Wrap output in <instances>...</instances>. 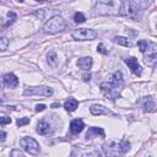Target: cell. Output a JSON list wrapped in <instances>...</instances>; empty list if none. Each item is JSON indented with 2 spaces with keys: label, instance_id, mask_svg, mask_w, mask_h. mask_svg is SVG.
Wrapping results in <instances>:
<instances>
[{
  "label": "cell",
  "instance_id": "1",
  "mask_svg": "<svg viewBox=\"0 0 157 157\" xmlns=\"http://www.w3.org/2000/svg\"><path fill=\"white\" fill-rule=\"evenodd\" d=\"M130 149V142L125 139L118 141H109L103 145V152L108 157H120Z\"/></svg>",
  "mask_w": 157,
  "mask_h": 157
},
{
  "label": "cell",
  "instance_id": "2",
  "mask_svg": "<svg viewBox=\"0 0 157 157\" xmlns=\"http://www.w3.org/2000/svg\"><path fill=\"white\" fill-rule=\"evenodd\" d=\"M119 15L125 16L133 21H140L142 17V9L135 1H123L119 6Z\"/></svg>",
  "mask_w": 157,
  "mask_h": 157
},
{
  "label": "cell",
  "instance_id": "3",
  "mask_svg": "<svg viewBox=\"0 0 157 157\" xmlns=\"http://www.w3.org/2000/svg\"><path fill=\"white\" fill-rule=\"evenodd\" d=\"M67 27V22L65 20L59 16V15H55L53 17H50L43 26V32L47 33V34H55V33H59L61 31L65 30Z\"/></svg>",
  "mask_w": 157,
  "mask_h": 157
},
{
  "label": "cell",
  "instance_id": "4",
  "mask_svg": "<svg viewBox=\"0 0 157 157\" xmlns=\"http://www.w3.org/2000/svg\"><path fill=\"white\" fill-rule=\"evenodd\" d=\"M99 87H101V91L103 92V95L109 99L118 98V96L120 93V86H117L113 82H102Z\"/></svg>",
  "mask_w": 157,
  "mask_h": 157
},
{
  "label": "cell",
  "instance_id": "5",
  "mask_svg": "<svg viewBox=\"0 0 157 157\" xmlns=\"http://www.w3.org/2000/svg\"><path fill=\"white\" fill-rule=\"evenodd\" d=\"M20 146L31 155H38L41 149H39V144L33 138H22L20 140Z\"/></svg>",
  "mask_w": 157,
  "mask_h": 157
},
{
  "label": "cell",
  "instance_id": "6",
  "mask_svg": "<svg viewBox=\"0 0 157 157\" xmlns=\"http://www.w3.org/2000/svg\"><path fill=\"white\" fill-rule=\"evenodd\" d=\"M25 96H43L50 97L53 95V88L48 86H37V87H27L23 92Z\"/></svg>",
  "mask_w": 157,
  "mask_h": 157
},
{
  "label": "cell",
  "instance_id": "7",
  "mask_svg": "<svg viewBox=\"0 0 157 157\" xmlns=\"http://www.w3.org/2000/svg\"><path fill=\"white\" fill-rule=\"evenodd\" d=\"M97 37V32L91 28H78L73 32V38L76 41H92Z\"/></svg>",
  "mask_w": 157,
  "mask_h": 157
},
{
  "label": "cell",
  "instance_id": "8",
  "mask_svg": "<svg viewBox=\"0 0 157 157\" xmlns=\"http://www.w3.org/2000/svg\"><path fill=\"white\" fill-rule=\"evenodd\" d=\"M156 44L150 42V46L147 48V50L145 52V57H144V61H145L146 65H149V67H153V65L156 64V60H157V49H156Z\"/></svg>",
  "mask_w": 157,
  "mask_h": 157
},
{
  "label": "cell",
  "instance_id": "9",
  "mask_svg": "<svg viewBox=\"0 0 157 157\" xmlns=\"http://www.w3.org/2000/svg\"><path fill=\"white\" fill-rule=\"evenodd\" d=\"M124 61H125V64L129 67V69L132 70L133 74H135L136 76H140V75H141L142 68L140 67V64H139V61H138L136 58H134V57H128Z\"/></svg>",
  "mask_w": 157,
  "mask_h": 157
},
{
  "label": "cell",
  "instance_id": "10",
  "mask_svg": "<svg viewBox=\"0 0 157 157\" xmlns=\"http://www.w3.org/2000/svg\"><path fill=\"white\" fill-rule=\"evenodd\" d=\"M141 106H142V109H144V112H147V113L155 112V108H156V104H155V98H153L152 96L144 97V98H142V101H141Z\"/></svg>",
  "mask_w": 157,
  "mask_h": 157
},
{
  "label": "cell",
  "instance_id": "11",
  "mask_svg": "<svg viewBox=\"0 0 157 157\" xmlns=\"http://www.w3.org/2000/svg\"><path fill=\"white\" fill-rule=\"evenodd\" d=\"M4 84L9 88H15L19 85V78L16 77L15 74H12V73L5 74L4 75Z\"/></svg>",
  "mask_w": 157,
  "mask_h": 157
},
{
  "label": "cell",
  "instance_id": "12",
  "mask_svg": "<svg viewBox=\"0 0 157 157\" xmlns=\"http://www.w3.org/2000/svg\"><path fill=\"white\" fill-rule=\"evenodd\" d=\"M90 112L93 115H108V114H112V112L108 111V108L101 106V104H93V106L90 108Z\"/></svg>",
  "mask_w": 157,
  "mask_h": 157
},
{
  "label": "cell",
  "instance_id": "13",
  "mask_svg": "<svg viewBox=\"0 0 157 157\" xmlns=\"http://www.w3.org/2000/svg\"><path fill=\"white\" fill-rule=\"evenodd\" d=\"M92 58H90V57H84V58H80L77 61V65H78V68L85 70V71H88L91 68H92Z\"/></svg>",
  "mask_w": 157,
  "mask_h": 157
},
{
  "label": "cell",
  "instance_id": "14",
  "mask_svg": "<svg viewBox=\"0 0 157 157\" xmlns=\"http://www.w3.org/2000/svg\"><path fill=\"white\" fill-rule=\"evenodd\" d=\"M84 128H85V124H84V122L81 119H74L70 123V130H71L73 134L81 133L82 130H84Z\"/></svg>",
  "mask_w": 157,
  "mask_h": 157
},
{
  "label": "cell",
  "instance_id": "15",
  "mask_svg": "<svg viewBox=\"0 0 157 157\" xmlns=\"http://www.w3.org/2000/svg\"><path fill=\"white\" fill-rule=\"evenodd\" d=\"M47 59H48V64L50 65L52 68H57L58 64H59V59H58V55L54 50H50L48 55H47Z\"/></svg>",
  "mask_w": 157,
  "mask_h": 157
},
{
  "label": "cell",
  "instance_id": "16",
  "mask_svg": "<svg viewBox=\"0 0 157 157\" xmlns=\"http://www.w3.org/2000/svg\"><path fill=\"white\" fill-rule=\"evenodd\" d=\"M77 107H78V102L75 98H69L67 102L64 103V108L68 112H75Z\"/></svg>",
  "mask_w": 157,
  "mask_h": 157
},
{
  "label": "cell",
  "instance_id": "17",
  "mask_svg": "<svg viewBox=\"0 0 157 157\" xmlns=\"http://www.w3.org/2000/svg\"><path fill=\"white\" fill-rule=\"evenodd\" d=\"M104 136V130L102 128H90L88 129V132L86 134V138L87 139H92L93 136Z\"/></svg>",
  "mask_w": 157,
  "mask_h": 157
},
{
  "label": "cell",
  "instance_id": "18",
  "mask_svg": "<svg viewBox=\"0 0 157 157\" xmlns=\"http://www.w3.org/2000/svg\"><path fill=\"white\" fill-rule=\"evenodd\" d=\"M50 130V125L46 122H39L37 125V133L39 135H47Z\"/></svg>",
  "mask_w": 157,
  "mask_h": 157
},
{
  "label": "cell",
  "instance_id": "19",
  "mask_svg": "<svg viewBox=\"0 0 157 157\" xmlns=\"http://www.w3.org/2000/svg\"><path fill=\"white\" fill-rule=\"evenodd\" d=\"M113 84L114 85H117V86H123V75H122V73L120 71H115L114 74H113Z\"/></svg>",
  "mask_w": 157,
  "mask_h": 157
},
{
  "label": "cell",
  "instance_id": "20",
  "mask_svg": "<svg viewBox=\"0 0 157 157\" xmlns=\"http://www.w3.org/2000/svg\"><path fill=\"white\" fill-rule=\"evenodd\" d=\"M114 42L117 44H120V46H124V47H132V42L129 41L128 38L125 37H120V36H118L114 38Z\"/></svg>",
  "mask_w": 157,
  "mask_h": 157
},
{
  "label": "cell",
  "instance_id": "21",
  "mask_svg": "<svg viewBox=\"0 0 157 157\" xmlns=\"http://www.w3.org/2000/svg\"><path fill=\"white\" fill-rule=\"evenodd\" d=\"M149 46H150V42L145 41V39H141V41L138 42V47L140 48L141 53H145V52L147 50V48H149Z\"/></svg>",
  "mask_w": 157,
  "mask_h": 157
},
{
  "label": "cell",
  "instance_id": "22",
  "mask_svg": "<svg viewBox=\"0 0 157 157\" xmlns=\"http://www.w3.org/2000/svg\"><path fill=\"white\" fill-rule=\"evenodd\" d=\"M85 20H86V17L82 12H75V15H74V22L75 23H82V22H85Z\"/></svg>",
  "mask_w": 157,
  "mask_h": 157
},
{
  "label": "cell",
  "instance_id": "23",
  "mask_svg": "<svg viewBox=\"0 0 157 157\" xmlns=\"http://www.w3.org/2000/svg\"><path fill=\"white\" fill-rule=\"evenodd\" d=\"M7 47H9V41H7V38L0 37V52L5 50Z\"/></svg>",
  "mask_w": 157,
  "mask_h": 157
},
{
  "label": "cell",
  "instance_id": "24",
  "mask_svg": "<svg viewBox=\"0 0 157 157\" xmlns=\"http://www.w3.org/2000/svg\"><path fill=\"white\" fill-rule=\"evenodd\" d=\"M10 157H25V153H23L21 150L15 149V150H12V151H11Z\"/></svg>",
  "mask_w": 157,
  "mask_h": 157
},
{
  "label": "cell",
  "instance_id": "25",
  "mask_svg": "<svg viewBox=\"0 0 157 157\" xmlns=\"http://www.w3.org/2000/svg\"><path fill=\"white\" fill-rule=\"evenodd\" d=\"M28 123H30V118H20V119H17V122H16V125L21 128V126L28 124Z\"/></svg>",
  "mask_w": 157,
  "mask_h": 157
},
{
  "label": "cell",
  "instance_id": "26",
  "mask_svg": "<svg viewBox=\"0 0 157 157\" xmlns=\"http://www.w3.org/2000/svg\"><path fill=\"white\" fill-rule=\"evenodd\" d=\"M11 123V118L10 117H0V125H6Z\"/></svg>",
  "mask_w": 157,
  "mask_h": 157
},
{
  "label": "cell",
  "instance_id": "27",
  "mask_svg": "<svg viewBox=\"0 0 157 157\" xmlns=\"http://www.w3.org/2000/svg\"><path fill=\"white\" fill-rule=\"evenodd\" d=\"M97 50L99 52V53H102V54H108V49H106V47H104V44L103 43H99L98 44V47H97Z\"/></svg>",
  "mask_w": 157,
  "mask_h": 157
},
{
  "label": "cell",
  "instance_id": "28",
  "mask_svg": "<svg viewBox=\"0 0 157 157\" xmlns=\"http://www.w3.org/2000/svg\"><path fill=\"white\" fill-rule=\"evenodd\" d=\"M86 157H102V156H101V153H99L98 151H92V152L87 153Z\"/></svg>",
  "mask_w": 157,
  "mask_h": 157
},
{
  "label": "cell",
  "instance_id": "29",
  "mask_svg": "<svg viewBox=\"0 0 157 157\" xmlns=\"http://www.w3.org/2000/svg\"><path fill=\"white\" fill-rule=\"evenodd\" d=\"M47 108L46 104H37L36 106V112H43Z\"/></svg>",
  "mask_w": 157,
  "mask_h": 157
},
{
  "label": "cell",
  "instance_id": "30",
  "mask_svg": "<svg viewBox=\"0 0 157 157\" xmlns=\"http://www.w3.org/2000/svg\"><path fill=\"white\" fill-rule=\"evenodd\" d=\"M82 80H84L85 82H88V81L91 80V74H84V75H82Z\"/></svg>",
  "mask_w": 157,
  "mask_h": 157
},
{
  "label": "cell",
  "instance_id": "31",
  "mask_svg": "<svg viewBox=\"0 0 157 157\" xmlns=\"http://www.w3.org/2000/svg\"><path fill=\"white\" fill-rule=\"evenodd\" d=\"M0 139H1L3 141L6 139V133L5 132H0Z\"/></svg>",
  "mask_w": 157,
  "mask_h": 157
},
{
  "label": "cell",
  "instance_id": "32",
  "mask_svg": "<svg viewBox=\"0 0 157 157\" xmlns=\"http://www.w3.org/2000/svg\"><path fill=\"white\" fill-rule=\"evenodd\" d=\"M57 107H60V103L59 102H55V103L52 104V108H57Z\"/></svg>",
  "mask_w": 157,
  "mask_h": 157
}]
</instances>
